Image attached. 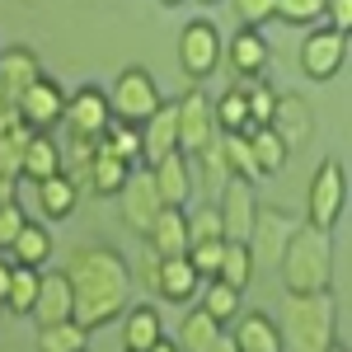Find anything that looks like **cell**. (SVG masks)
Instances as JSON below:
<instances>
[{
    "mask_svg": "<svg viewBox=\"0 0 352 352\" xmlns=\"http://www.w3.org/2000/svg\"><path fill=\"white\" fill-rule=\"evenodd\" d=\"M169 151H179V109L174 104H160V109L141 122V164H155Z\"/></svg>",
    "mask_w": 352,
    "mask_h": 352,
    "instance_id": "20",
    "label": "cell"
},
{
    "mask_svg": "<svg viewBox=\"0 0 352 352\" xmlns=\"http://www.w3.org/2000/svg\"><path fill=\"white\" fill-rule=\"evenodd\" d=\"M38 277H43V268H28V263H14L10 268V287H5V310L10 315H28L33 310V300H38Z\"/></svg>",
    "mask_w": 352,
    "mask_h": 352,
    "instance_id": "32",
    "label": "cell"
},
{
    "mask_svg": "<svg viewBox=\"0 0 352 352\" xmlns=\"http://www.w3.org/2000/svg\"><path fill=\"white\" fill-rule=\"evenodd\" d=\"M240 296L244 292H235L230 282H221V277H207L202 282V292H197V305L217 320V324H230L235 315H240Z\"/></svg>",
    "mask_w": 352,
    "mask_h": 352,
    "instance_id": "31",
    "label": "cell"
},
{
    "mask_svg": "<svg viewBox=\"0 0 352 352\" xmlns=\"http://www.w3.org/2000/svg\"><path fill=\"white\" fill-rule=\"evenodd\" d=\"M235 348L240 352H282V333H277V320L263 315V310H249V315H235Z\"/></svg>",
    "mask_w": 352,
    "mask_h": 352,
    "instance_id": "25",
    "label": "cell"
},
{
    "mask_svg": "<svg viewBox=\"0 0 352 352\" xmlns=\"http://www.w3.org/2000/svg\"><path fill=\"white\" fill-rule=\"evenodd\" d=\"M151 292L160 300H169V305H192L197 292H202V277H197V268H192L184 254L179 258H160V272H155V287Z\"/></svg>",
    "mask_w": 352,
    "mask_h": 352,
    "instance_id": "19",
    "label": "cell"
},
{
    "mask_svg": "<svg viewBox=\"0 0 352 352\" xmlns=\"http://www.w3.org/2000/svg\"><path fill=\"white\" fill-rule=\"evenodd\" d=\"M109 94L99 89V85H80V89H71L66 94V113H61V122H66V132L71 136H89V141H99L104 127H109Z\"/></svg>",
    "mask_w": 352,
    "mask_h": 352,
    "instance_id": "12",
    "label": "cell"
},
{
    "mask_svg": "<svg viewBox=\"0 0 352 352\" xmlns=\"http://www.w3.org/2000/svg\"><path fill=\"white\" fill-rule=\"evenodd\" d=\"M221 249H226V240H192L188 249H184V258H188L192 268H197V277L207 282V277H217V268H221Z\"/></svg>",
    "mask_w": 352,
    "mask_h": 352,
    "instance_id": "40",
    "label": "cell"
},
{
    "mask_svg": "<svg viewBox=\"0 0 352 352\" xmlns=\"http://www.w3.org/2000/svg\"><path fill=\"white\" fill-rule=\"evenodd\" d=\"M146 352H179V343H174V338H164V333H160V338H155V343H151Z\"/></svg>",
    "mask_w": 352,
    "mask_h": 352,
    "instance_id": "47",
    "label": "cell"
},
{
    "mask_svg": "<svg viewBox=\"0 0 352 352\" xmlns=\"http://www.w3.org/2000/svg\"><path fill=\"white\" fill-rule=\"evenodd\" d=\"M38 76H43V66H38V52H33V47H5V52H0V89H5L10 104H14Z\"/></svg>",
    "mask_w": 352,
    "mask_h": 352,
    "instance_id": "23",
    "label": "cell"
},
{
    "mask_svg": "<svg viewBox=\"0 0 352 352\" xmlns=\"http://www.w3.org/2000/svg\"><path fill=\"white\" fill-rule=\"evenodd\" d=\"M230 10H235L240 28H263L277 14V0H230Z\"/></svg>",
    "mask_w": 352,
    "mask_h": 352,
    "instance_id": "41",
    "label": "cell"
},
{
    "mask_svg": "<svg viewBox=\"0 0 352 352\" xmlns=\"http://www.w3.org/2000/svg\"><path fill=\"white\" fill-rule=\"evenodd\" d=\"M85 348H89V329H80L76 320L38 324V352H85Z\"/></svg>",
    "mask_w": 352,
    "mask_h": 352,
    "instance_id": "33",
    "label": "cell"
},
{
    "mask_svg": "<svg viewBox=\"0 0 352 352\" xmlns=\"http://www.w3.org/2000/svg\"><path fill=\"white\" fill-rule=\"evenodd\" d=\"M99 146H104V151H113L118 160L141 164V127H136V122L109 118V127H104V136H99Z\"/></svg>",
    "mask_w": 352,
    "mask_h": 352,
    "instance_id": "35",
    "label": "cell"
},
{
    "mask_svg": "<svg viewBox=\"0 0 352 352\" xmlns=\"http://www.w3.org/2000/svg\"><path fill=\"white\" fill-rule=\"evenodd\" d=\"M0 315H5V305H0Z\"/></svg>",
    "mask_w": 352,
    "mask_h": 352,
    "instance_id": "53",
    "label": "cell"
},
{
    "mask_svg": "<svg viewBox=\"0 0 352 352\" xmlns=\"http://www.w3.org/2000/svg\"><path fill=\"white\" fill-rule=\"evenodd\" d=\"M197 5H217V0H197Z\"/></svg>",
    "mask_w": 352,
    "mask_h": 352,
    "instance_id": "52",
    "label": "cell"
},
{
    "mask_svg": "<svg viewBox=\"0 0 352 352\" xmlns=\"http://www.w3.org/2000/svg\"><path fill=\"white\" fill-rule=\"evenodd\" d=\"M212 352H240V348H235V338H230V333H221L217 343H212Z\"/></svg>",
    "mask_w": 352,
    "mask_h": 352,
    "instance_id": "48",
    "label": "cell"
},
{
    "mask_svg": "<svg viewBox=\"0 0 352 352\" xmlns=\"http://www.w3.org/2000/svg\"><path fill=\"white\" fill-rule=\"evenodd\" d=\"M343 61H348V33H338V28H329V24L310 28V38L300 43V71L315 85H324L343 71Z\"/></svg>",
    "mask_w": 352,
    "mask_h": 352,
    "instance_id": "7",
    "label": "cell"
},
{
    "mask_svg": "<svg viewBox=\"0 0 352 352\" xmlns=\"http://www.w3.org/2000/svg\"><path fill=\"white\" fill-rule=\"evenodd\" d=\"M10 197H14V179H0V207H5Z\"/></svg>",
    "mask_w": 352,
    "mask_h": 352,
    "instance_id": "49",
    "label": "cell"
},
{
    "mask_svg": "<svg viewBox=\"0 0 352 352\" xmlns=\"http://www.w3.org/2000/svg\"><path fill=\"white\" fill-rule=\"evenodd\" d=\"M160 5H184V0H160Z\"/></svg>",
    "mask_w": 352,
    "mask_h": 352,
    "instance_id": "51",
    "label": "cell"
},
{
    "mask_svg": "<svg viewBox=\"0 0 352 352\" xmlns=\"http://www.w3.org/2000/svg\"><path fill=\"white\" fill-rule=\"evenodd\" d=\"M5 254H10V263H28V268H43V263H52V230H47L43 221L28 217L24 226H19L14 244H10Z\"/></svg>",
    "mask_w": 352,
    "mask_h": 352,
    "instance_id": "26",
    "label": "cell"
},
{
    "mask_svg": "<svg viewBox=\"0 0 352 352\" xmlns=\"http://www.w3.org/2000/svg\"><path fill=\"white\" fill-rule=\"evenodd\" d=\"M10 268H14V263L0 254V300H5V287H10Z\"/></svg>",
    "mask_w": 352,
    "mask_h": 352,
    "instance_id": "46",
    "label": "cell"
},
{
    "mask_svg": "<svg viewBox=\"0 0 352 352\" xmlns=\"http://www.w3.org/2000/svg\"><path fill=\"white\" fill-rule=\"evenodd\" d=\"M254 272H258V263H254L249 244H244V240H226V249H221V268H217L221 282H230L235 292H249Z\"/></svg>",
    "mask_w": 352,
    "mask_h": 352,
    "instance_id": "30",
    "label": "cell"
},
{
    "mask_svg": "<svg viewBox=\"0 0 352 352\" xmlns=\"http://www.w3.org/2000/svg\"><path fill=\"white\" fill-rule=\"evenodd\" d=\"M249 136V151H254V164H258V174L268 179V174H277L282 164L292 160L287 155V146H282V136L272 132V127H254V132H244Z\"/></svg>",
    "mask_w": 352,
    "mask_h": 352,
    "instance_id": "34",
    "label": "cell"
},
{
    "mask_svg": "<svg viewBox=\"0 0 352 352\" xmlns=\"http://www.w3.org/2000/svg\"><path fill=\"white\" fill-rule=\"evenodd\" d=\"M179 66H184V76H192V80H207L221 66V28L212 19L184 24V33H179Z\"/></svg>",
    "mask_w": 352,
    "mask_h": 352,
    "instance_id": "8",
    "label": "cell"
},
{
    "mask_svg": "<svg viewBox=\"0 0 352 352\" xmlns=\"http://www.w3.org/2000/svg\"><path fill=\"white\" fill-rule=\"evenodd\" d=\"M217 151H221V164H226V174H235V179H263L258 174V164H254V151H249V136L244 132H221L217 136Z\"/></svg>",
    "mask_w": 352,
    "mask_h": 352,
    "instance_id": "29",
    "label": "cell"
},
{
    "mask_svg": "<svg viewBox=\"0 0 352 352\" xmlns=\"http://www.w3.org/2000/svg\"><path fill=\"white\" fill-rule=\"evenodd\" d=\"M132 169H136V164L118 160L113 151H104V146H99V151L89 155V164H85V169H71V179H76V188H89L94 197H118Z\"/></svg>",
    "mask_w": 352,
    "mask_h": 352,
    "instance_id": "17",
    "label": "cell"
},
{
    "mask_svg": "<svg viewBox=\"0 0 352 352\" xmlns=\"http://www.w3.org/2000/svg\"><path fill=\"white\" fill-rule=\"evenodd\" d=\"M14 113H19V122H24L28 132H52L56 122H61V113H66V89H61V80L38 76L14 99Z\"/></svg>",
    "mask_w": 352,
    "mask_h": 352,
    "instance_id": "9",
    "label": "cell"
},
{
    "mask_svg": "<svg viewBox=\"0 0 352 352\" xmlns=\"http://www.w3.org/2000/svg\"><path fill=\"white\" fill-rule=\"evenodd\" d=\"M33 188H38V212H43V221H66L80 207V188H76V179L66 169L52 174V179H43V184H33Z\"/></svg>",
    "mask_w": 352,
    "mask_h": 352,
    "instance_id": "24",
    "label": "cell"
},
{
    "mask_svg": "<svg viewBox=\"0 0 352 352\" xmlns=\"http://www.w3.org/2000/svg\"><path fill=\"white\" fill-rule=\"evenodd\" d=\"M268 38L258 28H235L230 43H221V61L235 71V80H258L268 71Z\"/></svg>",
    "mask_w": 352,
    "mask_h": 352,
    "instance_id": "16",
    "label": "cell"
},
{
    "mask_svg": "<svg viewBox=\"0 0 352 352\" xmlns=\"http://www.w3.org/2000/svg\"><path fill=\"white\" fill-rule=\"evenodd\" d=\"M343 207H348V169H343L338 155H324L315 164V174H310V188H305V217H310L305 226L333 230Z\"/></svg>",
    "mask_w": 352,
    "mask_h": 352,
    "instance_id": "4",
    "label": "cell"
},
{
    "mask_svg": "<svg viewBox=\"0 0 352 352\" xmlns=\"http://www.w3.org/2000/svg\"><path fill=\"white\" fill-rule=\"evenodd\" d=\"M235 89H244L249 122H254V127H268V122H272V109H277V89H272L263 76H258V80H235Z\"/></svg>",
    "mask_w": 352,
    "mask_h": 352,
    "instance_id": "36",
    "label": "cell"
},
{
    "mask_svg": "<svg viewBox=\"0 0 352 352\" xmlns=\"http://www.w3.org/2000/svg\"><path fill=\"white\" fill-rule=\"evenodd\" d=\"M164 104V94H160V85H155V76L146 71V66H127L118 80H113L109 89V109L113 118H122V122H146L151 113Z\"/></svg>",
    "mask_w": 352,
    "mask_h": 352,
    "instance_id": "5",
    "label": "cell"
},
{
    "mask_svg": "<svg viewBox=\"0 0 352 352\" xmlns=\"http://www.w3.org/2000/svg\"><path fill=\"white\" fill-rule=\"evenodd\" d=\"M272 19L296 24V28H315V24H324V0H277Z\"/></svg>",
    "mask_w": 352,
    "mask_h": 352,
    "instance_id": "39",
    "label": "cell"
},
{
    "mask_svg": "<svg viewBox=\"0 0 352 352\" xmlns=\"http://www.w3.org/2000/svg\"><path fill=\"white\" fill-rule=\"evenodd\" d=\"M212 113H217L221 132H254V122H249V104H244V89H235V85L212 104Z\"/></svg>",
    "mask_w": 352,
    "mask_h": 352,
    "instance_id": "37",
    "label": "cell"
},
{
    "mask_svg": "<svg viewBox=\"0 0 352 352\" xmlns=\"http://www.w3.org/2000/svg\"><path fill=\"white\" fill-rule=\"evenodd\" d=\"M282 352H324L333 343V305L329 296H292L282 320Z\"/></svg>",
    "mask_w": 352,
    "mask_h": 352,
    "instance_id": "3",
    "label": "cell"
},
{
    "mask_svg": "<svg viewBox=\"0 0 352 352\" xmlns=\"http://www.w3.org/2000/svg\"><path fill=\"white\" fill-rule=\"evenodd\" d=\"M221 333H226V324H217L202 305H192L188 315H184V324H179V352H212V343H217Z\"/></svg>",
    "mask_w": 352,
    "mask_h": 352,
    "instance_id": "28",
    "label": "cell"
},
{
    "mask_svg": "<svg viewBox=\"0 0 352 352\" xmlns=\"http://www.w3.org/2000/svg\"><path fill=\"white\" fill-rule=\"evenodd\" d=\"M217 217H221V235H226V240H244L249 244V230H254V217H258V197H254V184H249V179L226 174Z\"/></svg>",
    "mask_w": 352,
    "mask_h": 352,
    "instance_id": "11",
    "label": "cell"
},
{
    "mask_svg": "<svg viewBox=\"0 0 352 352\" xmlns=\"http://www.w3.org/2000/svg\"><path fill=\"white\" fill-rule=\"evenodd\" d=\"M324 24L348 33L352 28V0H324Z\"/></svg>",
    "mask_w": 352,
    "mask_h": 352,
    "instance_id": "44",
    "label": "cell"
},
{
    "mask_svg": "<svg viewBox=\"0 0 352 352\" xmlns=\"http://www.w3.org/2000/svg\"><path fill=\"white\" fill-rule=\"evenodd\" d=\"M221 235V217L217 207H197V212H188V244L192 240H217ZM226 240V235H221Z\"/></svg>",
    "mask_w": 352,
    "mask_h": 352,
    "instance_id": "42",
    "label": "cell"
},
{
    "mask_svg": "<svg viewBox=\"0 0 352 352\" xmlns=\"http://www.w3.org/2000/svg\"><path fill=\"white\" fill-rule=\"evenodd\" d=\"M160 258H179L188 249V207H160V217L151 221V230L141 235Z\"/></svg>",
    "mask_w": 352,
    "mask_h": 352,
    "instance_id": "21",
    "label": "cell"
},
{
    "mask_svg": "<svg viewBox=\"0 0 352 352\" xmlns=\"http://www.w3.org/2000/svg\"><path fill=\"white\" fill-rule=\"evenodd\" d=\"M164 333L155 305H127L122 310V352H146Z\"/></svg>",
    "mask_w": 352,
    "mask_h": 352,
    "instance_id": "27",
    "label": "cell"
},
{
    "mask_svg": "<svg viewBox=\"0 0 352 352\" xmlns=\"http://www.w3.org/2000/svg\"><path fill=\"white\" fill-rule=\"evenodd\" d=\"M174 109H179V151L188 160L217 146L221 127H217V113H212V99L202 89H188L184 99H174Z\"/></svg>",
    "mask_w": 352,
    "mask_h": 352,
    "instance_id": "6",
    "label": "cell"
},
{
    "mask_svg": "<svg viewBox=\"0 0 352 352\" xmlns=\"http://www.w3.org/2000/svg\"><path fill=\"white\" fill-rule=\"evenodd\" d=\"M24 207H19V202H14V197H10V202H5V207H0V254H5V249H10V244H14V235H19V226H24Z\"/></svg>",
    "mask_w": 352,
    "mask_h": 352,
    "instance_id": "43",
    "label": "cell"
},
{
    "mask_svg": "<svg viewBox=\"0 0 352 352\" xmlns=\"http://www.w3.org/2000/svg\"><path fill=\"white\" fill-rule=\"evenodd\" d=\"M24 146H28V127H24V122H14V127L0 132V179H19Z\"/></svg>",
    "mask_w": 352,
    "mask_h": 352,
    "instance_id": "38",
    "label": "cell"
},
{
    "mask_svg": "<svg viewBox=\"0 0 352 352\" xmlns=\"http://www.w3.org/2000/svg\"><path fill=\"white\" fill-rule=\"evenodd\" d=\"M118 207H122V226L132 230V235H146L151 230V221L160 217V192H155V179H151V169L146 164H136L132 174H127V184L118 192Z\"/></svg>",
    "mask_w": 352,
    "mask_h": 352,
    "instance_id": "10",
    "label": "cell"
},
{
    "mask_svg": "<svg viewBox=\"0 0 352 352\" xmlns=\"http://www.w3.org/2000/svg\"><path fill=\"white\" fill-rule=\"evenodd\" d=\"M136 263H141V282H146V287H155V272H160V254H155V249H151V244L141 240V258H136Z\"/></svg>",
    "mask_w": 352,
    "mask_h": 352,
    "instance_id": "45",
    "label": "cell"
},
{
    "mask_svg": "<svg viewBox=\"0 0 352 352\" xmlns=\"http://www.w3.org/2000/svg\"><path fill=\"white\" fill-rule=\"evenodd\" d=\"M71 310H76V296H71V282H66V272L61 268H43L38 277V300H33V320L38 324H61V320H71Z\"/></svg>",
    "mask_w": 352,
    "mask_h": 352,
    "instance_id": "18",
    "label": "cell"
},
{
    "mask_svg": "<svg viewBox=\"0 0 352 352\" xmlns=\"http://www.w3.org/2000/svg\"><path fill=\"white\" fill-rule=\"evenodd\" d=\"M61 272L71 282V296H76L71 320L89 333L122 320V310L132 305V268L113 244H76Z\"/></svg>",
    "mask_w": 352,
    "mask_h": 352,
    "instance_id": "1",
    "label": "cell"
},
{
    "mask_svg": "<svg viewBox=\"0 0 352 352\" xmlns=\"http://www.w3.org/2000/svg\"><path fill=\"white\" fill-rule=\"evenodd\" d=\"M272 132L282 136V146H287V155H296L300 146L315 136V113H310V104L300 99V94H282L277 89V109H272V122H268Z\"/></svg>",
    "mask_w": 352,
    "mask_h": 352,
    "instance_id": "14",
    "label": "cell"
},
{
    "mask_svg": "<svg viewBox=\"0 0 352 352\" xmlns=\"http://www.w3.org/2000/svg\"><path fill=\"white\" fill-rule=\"evenodd\" d=\"M61 169H66V160H61V141H56L52 132H28L19 179H28V184H43V179H52V174H61Z\"/></svg>",
    "mask_w": 352,
    "mask_h": 352,
    "instance_id": "22",
    "label": "cell"
},
{
    "mask_svg": "<svg viewBox=\"0 0 352 352\" xmlns=\"http://www.w3.org/2000/svg\"><path fill=\"white\" fill-rule=\"evenodd\" d=\"M292 226H296V221L287 217V212H277V207H258L254 230H249V254H254V263L277 268V263H282V249H287V235H292Z\"/></svg>",
    "mask_w": 352,
    "mask_h": 352,
    "instance_id": "15",
    "label": "cell"
},
{
    "mask_svg": "<svg viewBox=\"0 0 352 352\" xmlns=\"http://www.w3.org/2000/svg\"><path fill=\"white\" fill-rule=\"evenodd\" d=\"M324 352H348V343H338V338H333V343H329Z\"/></svg>",
    "mask_w": 352,
    "mask_h": 352,
    "instance_id": "50",
    "label": "cell"
},
{
    "mask_svg": "<svg viewBox=\"0 0 352 352\" xmlns=\"http://www.w3.org/2000/svg\"><path fill=\"white\" fill-rule=\"evenodd\" d=\"M151 179H155V192H160L164 207H188L192 192H197V174H192V160L184 151H169L155 164H146Z\"/></svg>",
    "mask_w": 352,
    "mask_h": 352,
    "instance_id": "13",
    "label": "cell"
},
{
    "mask_svg": "<svg viewBox=\"0 0 352 352\" xmlns=\"http://www.w3.org/2000/svg\"><path fill=\"white\" fill-rule=\"evenodd\" d=\"M277 272H282L287 296H329V287H333V240H329V230L292 226Z\"/></svg>",
    "mask_w": 352,
    "mask_h": 352,
    "instance_id": "2",
    "label": "cell"
}]
</instances>
